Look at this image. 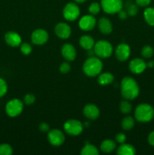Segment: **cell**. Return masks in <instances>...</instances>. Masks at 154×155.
Segmentation results:
<instances>
[{"instance_id": "obj_1", "label": "cell", "mask_w": 154, "mask_h": 155, "mask_svg": "<svg viewBox=\"0 0 154 155\" xmlns=\"http://www.w3.org/2000/svg\"><path fill=\"white\" fill-rule=\"evenodd\" d=\"M120 91L122 96L125 99L133 100L138 96L140 89L134 79L130 77H125L121 81Z\"/></svg>"}, {"instance_id": "obj_2", "label": "cell", "mask_w": 154, "mask_h": 155, "mask_svg": "<svg viewBox=\"0 0 154 155\" xmlns=\"http://www.w3.org/2000/svg\"><path fill=\"white\" fill-rule=\"evenodd\" d=\"M103 69V63L99 58L89 57L84 62L82 70L86 76L94 77L98 76L101 74Z\"/></svg>"}, {"instance_id": "obj_3", "label": "cell", "mask_w": 154, "mask_h": 155, "mask_svg": "<svg viewBox=\"0 0 154 155\" xmlns=\"http://www.w3.org/2000/svg\"><path fill=\"white\" fill-rule=\"evenodd\" d=\"M134 117L138 122L146 123L154 117V109L148 104H140L134 110Z\"/></svg>"}, {"instance_id": "obj_4", "label": "cell", "mask_w": 154, "mask_h": 155, "mask_svg": "<svg viewBox=\"0 0 154 155\" xmlns=\"http://www.w3.org/2000/svg\"><path fill=\"white\" fill-rule=\"evenodd\" d=\"M93 50L95 54L100 58H107L113 54V46L106 40H99L95 42Z\"/></svg>"}, {"instance_id": "obj_5", "label": "cell", "mask_w": 154, "mask_h": 155, "mask_svg": "<svg viewBox=\"0 0 154 155\" xmlns=\"http://www.w3.org/2000/svg\"><path fill=\"white\" fill-rule=\"evenodd\" d=\"M24 110V104L22 101L18 98H14L10 100L6 104L5 111L6 114L11 117H15L22 113Z\"/></svg>"}, {"instance_id": "obj_6", "label": "cell", "mask_w": 154, "mask_h": 155, "mask_svg": "<svg viewBox=\"0 0 154 155\" xmlns=\"http://www.w3.org/2000/svg\"><path fill=\"white\" fill-rule=\"evenodd\" d=\"M101 8L107 14H116L121 11L123 7L122 0H101Z\"/></svg>"}, {"instance_id": "obj_7", "label": "cell", "mask_w": 154, "mask_h": 155, "mask_svg": "<svg viewBox=\"0 0 154 155\" xmlns=\"http://www.w3.org/2000/svg\"><path fill=\"white\" fill-rule=\"evenodd\" d=\"M63 129L66 133L69 136H76L82 133L83 130V125L80 121L75 119L68 120L63 124Z\"/></svg>"}, {"instance_id": "obj_8", "label": "cell", "mask_w": 154, "mask_h": 155, "mask_svg": "<svg viewBox=\"0 0 154 155\" xmlns=\"http://www.w3.org/2000/svg\"><path fill=\"white\" fill-rule=\"evenodd\" d=\"M80 10L79 6L75 3L69 2L65 5L63 10V16L66 21H74L79 18Z\"/></svg>"}, {"instance_id": "obj_9", "label": "cell", "mask_w": 154, "mask_h": 155, "mask_svg": "<svg viewBox=\"0 0 154 155\" xmlns=\"http://www.w3.org/2000/svg\"><path fill=\"white\" fill-rule=\"evenodd\" d=\"M48 140L53 146H60L65 141V136L60 130L54 129L48 132Z\"/></svg>"}, {"instance_id": "obj_10", "label": "cell", "mask_w": 154, "mask_h": 155, "mask_svg": "<svg viewBox=\"0 0 154 155\" xmlns=\"http://www.w3.org/2000/svg\"><path fill=\"white\" fill-rule=\"evenodd\" d=\"M48 33L43 29H37L32 33L31 40L35 45H42L46 43L48 40Z\"/></svg>"}, {"instance_id": "obj_11", "label": "cell", "mask_w": 154, "mask_h": 155, "mask_svg": "<svg viewBox=\"0 0 154 155\" xmlns=\"http://www.w3.org/2000/svg\"><path fill=\"white\" fill-rule=\"evenodd\" d=\"M131 54L130 46L126 43H120L116 46L115 50V55L117 60L120 61H125L128 60Z\"/></svg>"}, {"instance_id": "obj_12", "label": "cell", "mask_w": 154, "mask_h": 155, "mask_svg": "<svg viewBox=\"0 0 154 155\" xmlns=\"http://www.w3.org/2000/svg\"><path fill=\"white\" fill-rule=\"evenodd\" d=\"M96 25V19L92 15H85L80 19L79 26L80 29L84 31H91Z\"/></svg>"}, {"instance_id": "obj_13", "label": "cell", "mask_w": 154, "mask_h": 155, "mask_svg": "<svg viewBox=\"0 0 154 155\" xmlns=\"http://www.w3.org/2000/svg\"><path fill=\"white\" fill-rule=\"evenodd\" d=\"M146 63L141 58H134L129 63V70L134 74H140L143 73L146 68Z\"/></svg>"}, {"instance_id": "obj_14", "label": "cell", "mask_w": 154, "mask_h": 155, "mask_svg": "<svg viewBox=\"0 0 154 155\" xmlns=\"http://www.w3.org/2000/svg\"><path fill=\"white\" fill-rule=\"evenodd\" d=\"M54 32L57 37L60 39H68L71 35L70 27L66 23H58L54 27Z\"/></svg>"}, {"instance_id": "obj_15", "label": "cell", "mask_w": 154, "mask_h": 155, "mask_svg": "<svg viewBox=\"0 0 154 155\" xmlns=\"http://www.w3.org/2000/svg\"><path fill=\"white\" fill-rule=\"evenodd\" d=\"M61 54L66 60L72 61L76 57V50L72 44L65 43L61 48Z\"/></svg>"}, {"instance_id": "obj_16", "label": "cell", "mask_w": 154, "mask_h": 155, "mask_svg": "<svg viewBox=\"0 0 154 155\" xmlns=\"http://www.w3.org/2000/svg\"><path fill=\"white\" fill-rule=\"evenodd\" d=\"M83 114L89 120L98 119L100 115V110L95 104H88L83 108Z\"/></svg>"}, {"instance_id": "obj_17", "label": "cell", "mask_w": 154, "mask_h": 155, "mask_svg": "<svg viewBox=\"0 0 154 155\" xmlns=\"http://www.w3.org/2000/svg\"><path fill=\"white\" fill-rule=\"evenodd\" d=\"M5 41L10 46L18 47L21 44V37L16 32L9 31L5 35Z\"/></svg>"}, {"instance_id": "obj_18", "label": "cell", "mask_w": 154, "mask_h": 155, "mask_svg": "<svg viewBox=\"0 0 154 155\" xmlns=\"http://www.w3.org/2000/svg\"><path fill=\"white\" fill-rule=\"evenodd\" d=\"M98 28L103 34L108 35L113 31V25L107 18H101L98 21Z\"/></svg>"}, {"instance_id": "obj_19", "label": "cell", "mask_w": 154, "mask_h": 155, "mask_svg": "<svg viewBox=\"0 0 154 155\" xmlns=\"http://www.w3.org/2000/svg\"><path fill=\"white\" fill-rule=\"evenodd\" d=\"M116 153L119 155H134L136 154V150L131 145L122 143L118 147Z\"/></svg>"}, {"instance_id": "obj_20", "label": "cell", "mask_w": 154, "mask_h": 155, "mask_svg": "<svg viewBox=\"0 0 154 155\" xmlns=\"http://www.w3.org/2000/svg\"><path fill=\"white\" fill-rule=\"evenodd\" d=\"M95 42L93 38L88 35L81 36L79 39V45L82 48H83L85 50H90L94 48Z\"/></svg>"}, {"instance_id": "obj_21", "label": "cell", "mask_w": 154, "mask_h": 155, "mask_svg": "<svg viewBox=\"0 0 154 155\" xmlns=\"http://www.w3.org/2000/svg\"><path fill=\"white\" fill-rule=\"evenodd\" d=\"M116 142L111 139H106V140L103 141L102 143L101 144V146H100V149L101 150V151L106 153V154L111 153L112 151L116 149Z\"/></svg>"}, {"instance_id": "obj_22", "label": "cell", "mask_w": 154, "mask_h": 155, "mask_svg": "<svg viewBox=\"0 0 154 155\" xmlns=\"http://www.w3.org/2000/svg\"><path fill=\"white\" fill-rule=\"evenodd\" d=\"M114 80V77L111 73L100 74L98 77V83L101 86H107L111 84Z\"/></svg>"}, {"instance_id": "obj_23", "label": "cell", "mask_w": 154, "mask_h": 155, "mask_svg": "<svg viewBox=\"0 0 154 155\" xmlns=\"http://www.w3.org/2000/svg\"><path fill=\"white\" fill-rule=\"evenodd\" d=\"M80 154L82 155H98L99 151L95 145L85 143V146L82 148Z\"/></svg>"}, {"instance_id": "obj_24", "label": "cell", "mask_w": 154, "mask_h": 155, "mask_svg": "<svg viewBox=\"0 0 154 155\" xmlns=\"http://www.w3.org/2000/svg\"><path fill=\"white\" fill-rule=\"evenodd\" d=\"M143 17L149 25L154 26V8H147L143 12Z\"/></svg>"}, {"instance_id": "obj_25", "label": "cell", "mask_w": 154, "mask_h": 155, "mask_svg": "<svg viewBox=\"0 0 154 155\" xmlns=\"http://www.w3.org/2000/svg\"><path fill=\"white\" fill-rule=\"evenodd\" d=\"M134 127V120L132 117L128 116L123 118L122 121V127L124 130H130Z\"/></svg>"}, {"instance_id": "obj_26", "label": "cell", "mask_w": 154, "mask_h": 155, "mask_svg": "<svg viewBox=\"0 0 154 155\" xmlns=\"http://www.w3.org/2000/svg\"><path fill=\"white\" fill-rule=\"evenodd\" d=\"M119 109H120L121 112L124 114H128L131 113V110H132V105L131 103L128 101V100H123L120 102L119 104Z\"/></svg>"}, {"instance_id": "obj_27", "label": "cell", "mask_w": 154, "mask_h": 155, "mask_svg": "<svg viewBox=\"0 0 154 155\" xmlns=\"http://www.w3.org/2000/svg\"><path fill=\"white\" fill-rule=\"evenodd\" d=\"M154 50L150 45H145L141 49V55L145 58H149L153 55Z\"/></svg>"}, {"instance_id": "obj_28", "label": "cell", "mask_w": 154, "mask_h": 155, "mask_svg": "<svg viewBox=\"0 0 154 155\" xmlns=\"http://www.w3.org/2000/svg\"><path fill=\"white\" fill-rule=\"evenodd\" d=\"M13 153L11 146L8 144L0 145V155H11Z\"/></svg>"}, {"instance_id": "obj_29", "label": "cell", "mask_w": 154, "mask_h": 155, "mask_svg": "<svg viewBox=\"0 0 154 155\" xmlns=\"http://www.w3.org/2000/svg\"><path fill=\"white\" fill-rule=\"evenodd\" d=\"M20 49L22 54H25V55H29V54H31L32 51H33V48H32L31 45H30L27 42H24V43H21L20 45Z\"/></svg>"}, {"instance_id": "obj_30", "label": "cell", "mask_w": 154, "mask_h": 155, "mask_svg": "<svg viewBox=\"0 0 154 155\" xmlns=\"http://www.w3.org/2000/svg\"><path fill=\"white\" fill-rule=\"evenodd\" d=\"M101 11V5L98 2H92L88 7V12H90L91 15H98Z\"/></svg>"}, {"instance_id": "obj_31", "label": "cell", "mask_w": 154, "mask_h": 155, "mask_svg": "<svg viewBox=\"0 0 154 155\" xmlns=\"http://www.w3.org/2000/svg\"><path fill=\"white\" fill-rule=\"evenodd\" d=\"M8 91V85L7 83L4 79L0 77V98L4 96Z\"/></svg>"}, {"instance_id": "obj_32", "label": "cell", "mask_w": 154, "mask_h": 155, "mask_svg": "<svg viewBox=\"0 0 154 155\" xmlns=\"http://www.w3.org/2000/svg\"><path fill=\"white\" fill-rule=\"evenodd\" d=\"M138 12V8H137V4H133L131 3L128 8V11H127V13L129 16H135L136 15Z\"/></svg>"}, {"instance_id": "obj_33", "label": "cell", "mask_w": 154, "mask_h": 155, "mask_svg": "<svg viewBox=\"0 0 154 155\" xmlns=\"http://www.w3.org/2000/svg\"><path fill=\"white\" fill-rule=\"evenodd\" d=\"M36 101V97L33 94H27L24 98V102L27 105L33 104Z\"/></svg>"}, {"instance_id": "obj_34", "label": "cell", "mask_w": 154, "mask_h": 155, "mask_svg": "<svg viewBox=\"0 0 154 155\" xmlns=\"http://www.w3.org/2000/svg\"><path fill=\"white\" fill-rule=\"evenodd\" d=\"M59 69H60V71L62 74H65L69 72V71H70L71 69V66L69 63H67V62H63V63H62L61 64H60Z\"/></svg>"}, {"instance_id": "obj_35", "label": "cell", "mask_w": 154, "mask_h": 155, "mask_svg": "<svg viewBox=\"0 0 154 155\" xmlns=\"http://www.w3.org/2000/svg\"><path fill=\"white\" fill-rule=\"evenodd\" d=\"M116 141L119 144L125 143V142L126 141V136L124 133H118L116 136Z\"/></svg>"}, {"instance_id": "obj_36", "label": "cell", "mask_w": 154, "mask_h": 155, "mask_svg": "<svg viewBox=\"0 0 154 155\" xmlns=\"http://www.w3.org/2000/svg\"><path fill=\"white\" fill-rule=\"evenodd\" d=\"M39 130L42 133H48L50 130V127L46 123H41L39 126Z\"/></svg>"}, {"instance_id": "obj_37", "label": "cell", "mask_w": 154, "mask_h": 155, "mask_svg": "<svg viewBox=\"0 0 154 155\" xmlns=\"http://www.w3.org/2000/svg\"><path fill=\"white\" fill-rule=\"evenodd\" d=\"M136 4L140 7H146L149 5V3L151 2V0H135Z\"/></svg>"}, {"instance_id": "obj_38", "label": "cell", "mask_w": 154, "mask_h": 155, "mask_svg": "<svg viewBox=\"0 0 154 155\" xmlns=\"http://www.w3.org/2000/svg\"><path fill=\"white\" fill-rule=\"evenodd\" d=\"M148 142L151 146L154 147V131L151 132L148 136Z\"/></svg>"}, {"instance_id": "obj_39", "label": "cell", "mask_w": 154, "mask_h": 155, "mask_svg": "<svg viewBox=\"0 0 154 155\" xmlns=\"http://www.w3.org/2000/svg\"><path fill=\"white\" fill-rule=\"evenodd\" d=\"M118 14H119V18H120V19L124 20V19H126L127 18L128 13H127V12H125V11L122 10H122L119 11V12H118Z\"/></svg>"}, {"instance_id": "obj_40", "label": "cell", "mask_w": 154, "mask_h": 155, "mask_svg": "<svg viewBox=\"0 0 154 155\" xmlns=\"http://www.w3.org/2000/svg\"><path fill=\"white\" fill-rule=\"evenodd\" d=\"M146 65H147V67H149V68H154V61H149L146 64Z\"/></svg>"}, {"instance_id": "obj_41", "label": "cell", "mask_w": 154, "mask_h": 155, "mask_svg": "<svg viewBox=\"0 0 154 155\" xmlns=\"http://www.w3.org/2000/svg\"><path fill=\"white\" fill-rule=\"evenodd\" d=\"M75 3H83L86 2V0H74Z\"/></svg>"}]
</instances>
